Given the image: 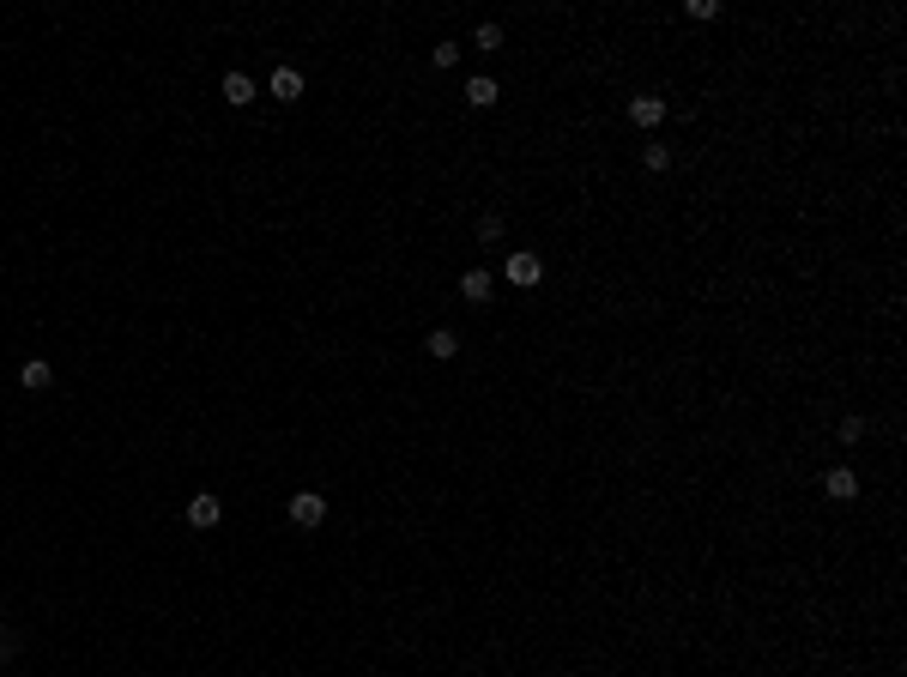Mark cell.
Segmentation results:
<instances>
[{"instance_id":"obj_17","label":"cell","mask_w":907,"mask_h":677,"mask_svg":"<svg viewBox=\"0 0 907 677\" xmlns=\"http://www.w3.org/2000/svg\"><path fill=\"white\" fill-rule=\"evenodd\" d=\"M13 647H19V635H13V629H0V665L13 659Z\"/></svg>"},{"instance_id":"obj_9","label":"cell","mask_w":907,"mask_h":677,"mask_svg":"<svg viewBox=\"0 0 907 677\" xmlns=\"http://www.w3.org/2000/svg\"><path fill=\"white\" fill-rule=\"evenodd\" d=\"M273 97H284V103L302 97V73L297 67H279V73H273Z\"/></svg>"},{"instance_id":"obj_2","label":"cell","mask_w":907,"mask_h":677,"mask_svg":"<svg viewBox=\"0 0 907 677\" xmlns=\"http://www.w3.org/2000/svg\"><path fill=\"white\" fill-rule=\"evenodd\" d=\"M629 121H635L642 134H653V127L665 121V97L660 91H635V97H629Z\"/></svg>"},{"instance_id":"obj_8","label":"cell","mask_w":907,"mask_h":677,"mask_svg":"<svg viewBox=\"0 0 907 677\" xmlns=\"http://www.w3.org/2000/svg\"><path fill=\"white\" fill-rule=\"evenodd\" d=\"M423 351H430V357H454V351H460V333H454V327H436V333H430V338H423Z\"/></svg>"},{"instance_id":"obj_11","label":"cell","mask_w":907,"mask_h":677,"mask_svg":"<svg viewBox=\"0 0 907 677\" xmlns=\"http://www.w3.org/2000/svg\"><path fill=\"white\" fill-rule=\"evenodd\" d=\"M49 381H55V369H49V363H42V357H31V363H24V369H19V387H31V394H42Z\"/></svg>"},{"instance_id":"obj_6","label":"cell","mask_w":907,"mask_h":677,"mask_svg":"<svg viewBox=\"0 0 907 677\" xmlns=\"http://www.w3.org/2000/svg\"><path fill=\"white\" fill-rule=\"evenodd\" d=\"M460 97L472 103V109H490V103L503 97V91H496V79H490V73H472V79H466V91H460Z\"/></svg>"},{"instance_id":"obj_5","label":"cell","mask_w":907,"mask_h":677,"mask_svg":"<svg viewBox=\"0 0 907 677\" xmlns=\"http://www.w3.org/2000/svg\"><path fill=\"white\" fill-rule=\"evenodd\" d=\"M460 297H466V302H478V309H484V302L496 297V279H490L484 266H472V273H466V279H460Z\"/></svg>"},{"instance_id":"obj_10","label":"cell","mask_w":907,"mask_h":677,"mask_svg":"<svg viewBox=\"0 0 907 677\" xmlns=\"http://www.w3.org/2000/svg\"><path fill=\"white\" fill-rule=\"evenodd\" d=\"M224 103H236V109L255 103V79H248V73H224Z\"/></svg>"},{"instance_id":"obj_3","label":"cell","mask_w":907,"mask_h":677,"mask_svg":"<svg viewBox=\"0 0 907 677\" xmlns=\"http://www.w3.org/2000/svg\"><path fill=\"white\" fill-rule=\"evenodd\" d=\"M539 279H544V260L532 255V248H514V255H508V284H521V291H532Z\"/></svg>"},{"instance_id":"obj_1","label":"cell","mask_w":907,"mask_h":677,"mask_svg":"<svg viewBox=\"0 0 907 677\" xmlns=\"http://www.w3.org/2000/svg\"><path fill=\"white\" fill-rule=\"evenodd\" d=\"M321 520H327V496H321V490H297V496H291V526L315 533Z\"/></svg>"},{"instance_id":"obj_7","label":"cell","mask_w":907,"mask_h":677,"mask_svg":"<svg viewBox=\"0 0 907 677\" xmlns=\"http://www.w3.org/2000/svg\"><path fill=\"white\" fill-rule=\"evenodd\" d=\"M218 520H224V502L218 496H206V490H200V496L188 502V526H218Z\"/></svg>"},{"instance_id":"obj_13","label":"cell","mask_w":907,"mask_h":677,"mask_svg":"<svg viewBox=\"0 0 907 677\" xmlns=\"http://www.w3.org/2000/svg\"><path fill=\"white\" fill-rule=\"evenodd\" d=\"M472 49H484V55L503 49V24H478V31H472Z\"/></svg>"},{"instance_id":"obj_14","label":"cell","mask_w":907,"mask_h":677,"mask_svg":"<svg viewBox=\"0 0 907 677\" xmlns=\"http://www.w3.org/2000/svg\"><path fill=\"white\" fill-rule=\"evenodd\" d=\"M503 230H508L503 212H484V218H478V242H503Z\"/></svg>"},{"instance_id":"obj_15","label":"cell","mask_w":907,"mask_h":677,"mask_svg":"<svg viewBox=\"0 0 907 677\" xmlns=\"http://www.w3.org/2000/svg\"><path fill=\"white\" fill-rule=\"evenodd\" d=\"M430 60H436V73H448V67L460 60V42H436V49H430Z\"/></svg>"},{"instance_id":"obj_16","label":"cell","mask_w":907,"mask_h":677,"mask_svg":"<svg viewBox=\"0 0 907 677\" xmlns=\"http://www.w3.org/2000/svg\"><path fill=\"white\" fill-rule=\"evenodd\" d=\"M642 163L653 170V176H660V170H671V145H647V152H642Z\"/></svg>"},{"instance_id":"obj_12","label":"cell","mask_w":907,"mask_h":677,"mask_svg":"<svg viewBox=\"0 0 907 677\" xmlns=\"http://www.w3.org/2000/svg\"><path fill=\"white\" fill-rule=\"evenodd\" d=\"M835 441H841V448H859V441H865V418H859V412H847V418L835 423Z\"/></svg>"},{"instance_id":"obj_4","label":"cell","mask_w":907,"mask_h":677,"mask_svg":"<svg viewBox=\"0 0 907 677\" xmlns=\"http://www.w3.org/2000/svg\"><path fill=\"white\" fill-rule=\"evenodd\" d=\"M823 496L853 502V496H859V472H853V466H828V472H823Z\"/></svg>"}]
</instances>
